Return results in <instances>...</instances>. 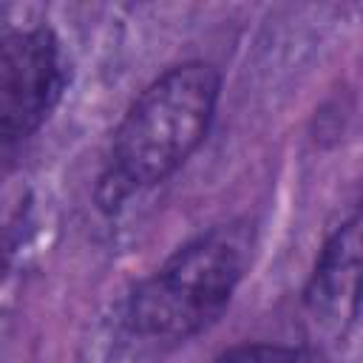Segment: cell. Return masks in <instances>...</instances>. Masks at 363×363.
I'll return each instance as SVG.
<instances>
[{
  "mask_svg": "<svg viewBox=\"0 0 363 363\" xmlns=\"http://www.w3.org/2000/svg\"><path fill=\"white\" fill-rule=\"evenodd\" d=\"M68 85V62L45 26L9 28L0 45V136L14 147L34 136Z\"/></svg>",
  "mask_w": 363,
  "mask_h": 363,
  "instance_id": "3957f363",
  "label": "cell"
},
{
  "mask_svg": "<svg viewBox=\"0 0 363 363\" xmlns=\"http://www.w3.org/2000/svg\"><path fill=\"white\" fill-rule=\"evenodd\" d=\"M363 298V210L352 213L320 247L303 286V306L315 326L343 329Z\"/></svg>",
  "mask_w": 363,
  "mask_h": 363,
  "instance_id": "277c9868",
  "label": "cell"
},
{
  "mask_svg": "<svg viewBox=\"0 0 363 363\" xmlns=\"http://www.w3.org/2000/svg\"><path fill=\"white\" fill-rule=\"evenodd\" d=\"M213 363H329L315 346L289 343H238L216 354Z\"/></svg>",
  "mask_w": 363,
  "mask_h": 363,
  "instance_id": "5b68a950",
  "label": "cell"
},
{
  "mask_svg": "<svg viewBox=\"0 0 363 363\" xmlns=\"http://www.w3.org/2000/svg\"><path fill=\"white\" fill-rule=\"evenodd\" d=\"M255 247L250 218L216 224L184 241L128 298L125 326L147 340H187L230 306Z\"/></svg>",
  "mask_w": 363,
  "mask_h": 363,
  "instance_id": "7a4b0ae2",
  "label": "cell"
},
{
  "mask_svg": "<svg viewBox=\"0 0 363 363\" xmlns=\"http://www.w3.org/2000/svg\"><path fill=\"white\" fill-rule=\"evenodd\" d=\"M221 77L210 62L187 60L159 74L125 111L96 182L102 210L167 182L204 142L216 116Z\"/></svg>",
  "mask_w": 363,
  "mask_h": 363,
  "instance_id": "6da1fadb",
  "label": "cell"
}]
</instances>
